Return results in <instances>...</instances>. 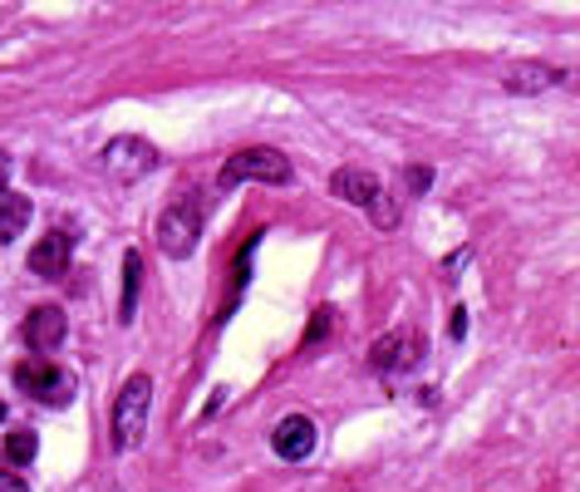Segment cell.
Instances as JSON below:
<instances>
[{"mask_svg": "<svg viewBox=\"0 0 580 492\" xmlns=\"http://www.w3.org/2000/svg\"><path fill=\"white\" fill-rule=\"evenodd\" d=\"M25 345L35 354L59 350V345H65V310H59V306H40L35 316L25 320Z\"/></svg>", "mask_w": 580, "mask_h": 492, "instance_id": "cell-10", "label": "cell"}, {"mask_svg": "<svg viewBox=\"0 0 580 492\" xmlns=\"http://www.w3.org/2000/svg\"><path fill=\"white\" fill-rule=\"evenodd\" d=\"M271 448H276L286 463H300V458L315 453V424L305 414H286L276 424V434H271Z\"/></svg>", "mask_w": 580, "mask_h": 492, "instance_id": "cell-8", "label": "cell"}, {"mask_svg": "<svg viewBox=\"0 0 580 492\" xmlns=\"http://www.w3.org/2000/svg\"><path fill=\"white\" fill-rule=\"evenodd\" d=\"M295 177V167L286 153H276V149H241V153H231L227 167H221V177L217 183L221 187H237V183H291Z\"/></svg>", "mask_w": 580, "mask_h": 492, "instance_id": "cell-2", "label": "cell"}, {"mask_svg": "<svg viewBox=\"0 0 580 492\" xmlns=\"http://www.w3.org/2000/svg\"><path fill=\"white\" fill-rule=\"evenodd\" d=\"M6 177H10V153H0V187H6Z\"/></svg>", "mask_w": 580, "mask_h": 492, "instance_id": "cell-18", "label": "cell"}, {"mask_svg": "<svg viewBox=\"0 0 580 492\" xmlns=\"http://www.w3.org/2000/svg\"><path fill=\"white\" fill-rule=\"evenodd\" d=\"M147 409H153V380H147V374H133L119 390V404H113V448H119V453L143 444Z\"/></svg>", "mask_w": 580, "mask_h": 492, "instance_id": "cell-1", "label": "cell"}, {"mask_svg": "<svg viewBox=\"0 0 580 492\" xmlns=\"http://www.w3.org/2000/svg\"><path fill=\"white\" fill-rule=\"evenodd\" d=\"M561 75L556 69H546V65H516L512 75H507V89L516 94H526V89H546V84H556Z\"/></svg>", "mask_w": 580, "mask_h": 492, "instance_id": "cell-13", "label": "cell"}, {"mask_svg": "<svg viewBox=\"0 0 580 492\" xmlns=\"http://www.w3.org/2000/svg\"><path fill=\"white\" fill-rule=\"evenodd\" d=\"M0 418H6V404H0Z\"/></svg>", "mask_w": 580, "mask_h": 492, "instance_id": "cell-20", "label": "cell"}, {"mask_svg": "<svg viewBox=\"0 0 580 492\" xmlns=\"http://www.w3.org/2000/svg\"><path fill=\"white\" fill-rule=\"evenodd\" d=\"M414 354H418V340L408 330H389V335H379V340L369 345V364H374V370H384V374L408 370V364H414Z\"/></svg>", "mask_w": 580, "mask_h": 492, "instance_id": "cell-9", "label": "cell"}, {"mask_svg": "<svg viewBox=\"0 0 580 492\" xmlns=\"http://www.w3.org/2000/svg\"><path fill=\"white\" fill-rule=\"evenodd\" d=\"M139 286H143V256L129 251L123 256V320H133V310H139Z\"/></svg>", "mask_w": 580, "mask_h": 492, "instance_id": "cell-12", "label": "cell"}, {"mask_svg": "<svg viewBox=\"0 0 580 492\" xmlns=\"http://www.w3.org/2000/svg\"><path fill=\"white\" fill-rule=\"evenodd\" d=\"M15 384L25 394H35L40 404H50V409H65V404L74 400V380L65 370H55L50 360H25L15 370Z\"/></svg>", "mask_w": 580, "mask_h": 492, "instance_id": "cell-5", "label": "cell"}, {"mask_svg": "<svg viewBox=\"0 0 580 492\" xmlns=\"http://www.w3.org/2000/svg\"><path fill=\"white\" fill-rule=\"evenodd\" d=\"M566 84H571V89L580 94V75H566Z\"/></svg>", "mask_w": 580, "mask_h": 492, "instance_id": "cell-19", "label": "cell"}, {"mask_svg": "<svg viewBox=\"0 0 580 492\" xmlns=\"http://www.w3.org/2000/svg\"><path fill=\"white\" fill-rule=\"evenodd\" d=\"M69 256H74V232H65V227H55V232H45L35 247H30V271L45 281L65 276L69 271Z\"/></svg>", "mask_w": 580, "mask_h": 492, "instance_id": "cell-7", "label": "cell"}, {"mask_svg": "<svg viewBox=\"0 0 580 492\" xmlns=\"http://www.w3.org/2000/svg\"><path fill=\"white\" fill-rule=\"evenodd\" d=\"M153 163H157V153H153V143H143V139H113L109 149H103V173L113 177V183H139L143 173H153Z\"/></svg>", "mask_w": 580, "mask_h": 492, "instance_id": "cell-6", "label": "cell"}, {"mask_svg": "<svg viewBox=\"0 0 580 492\" xmlns=\"http://www.w3.org/2000/svg\"><path fill=\"white\" fill-rule=\"evenodd\" d=\"M462 330H468V320H462V310H452V320H448V335H452V340H462Z\"/></svg>", "mask_w": 580, "mask_h": 492, "instance_id": "cell-16", "label": "cell"}, {"mask_svg": "<svg viewBox=\"0 0 580 492\" xmlns=\"http://www.w3.org/2000/svg\"><path fill=\"white\" fill-rule=\"evenodd\" d=\"M35 448H40V438L30 434V428H15V434L6 438V453L15 458V463H30V458H35Z\"/></svg>", "mask_w": 580, "mask_h": 492, "instance_id": "cell-14", "label": "cell"}, {"mask_svg": "<svg viewBox=\"0 0 580 492\" xmlns=\"http://www.w3.org/2000/svg\"><path fill=\"white\" fill-rule=\"evenodd\" d=\"M408 187H418V193H424V187H428V167H414V173H408Z\"/></svg>", "mask_w": 580, "mask_h": 492, "instance_id": "cell-17", "label": "cell"}, {"mask_svg": "<svg viewBox=\"0 0 580 492\" xmlns=\"http://www.w3.org/2000/svg\"><path fill=\"white\" fill-rule=\"evenodd\" d=\"M330 193L344 197V203H354V207H364V212L374 217L379 227H394L398 222V212H394V203H389V193L379 187L374 173H364V167H340V173L330 177Z\"/></svg>", "mask_w": 580, "mask_h": 492, "instance_id": "cell-3", "label": "cell"}, {"mask_svg": "<svg viewBox=\"0 0 580 492\" xmlns=\"http://www.w3.org/2000/svg\"><path fill=\"white\" fill-rule=\"evenodd\" d=\"M0 492H30V488L20 473H6V468H0Z\"/></svg>", "mask_w": 580, "mask_h": 492, "instance_id": "cell-15", "label": "cell"}, {"mask_svg": "<svg viewBox=\"0 0 580 492\" xmlns=\"http://www.w3.org/2000/svg\"><path fill=\"white\" fill-rule=\"evenodd\" d=\"M197 237H203V207L197 203H173L163 217H157V247H163V256L183 261L197 251Z\"/></svg>", "mask_w": 580, "mask_h": 492, "instance_id": "cell-4", "label": "cell"}, {"mask_svg": "<svg viewBox=\"0 0 580 492\" xmlns=\"http://www.w3.org/2000/svg\"><path fill=\"white\" fill-rule=\"evenodd\" d=\"M30 197H20V193H6L0 187V242H15L20 232H25V222H30Z\"/></svg>", "mask_w": 580, "mask_h": 492, "instance_id": "cell-11", "label": "cell"}]
</instances>
